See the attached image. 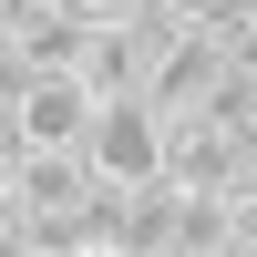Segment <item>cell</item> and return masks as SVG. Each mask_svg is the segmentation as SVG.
Listing matches in <instances>:
<instances>
[{
	"mask_svg": "<svg viewBox=\"0 0 257 257\" xmlns=\"http://www.w3.org/2000/svg\"><path fill=\"white\" fill-rule=\"evenodd\" d=\"M165 155H175V123H165L144 93L103 103V123H93V175L103 185H165Z\"/></svg>",
	"mask_w": 257,
	"mask_h": 257,
	"instance_id": "obj_1",
	"label": "cell"
},
{
	"mask_svg": "<svg viewBox=\"0 0 257 257\" xmlns=\"http://www.w3.org/2000/svg\"><path fill=\"white\" fill-rule=\"evenodd\" d=\"M237 72V52H226V31H165L155 41V82H144V103H155L165 123H196L206 93Z\"/></svg>",
	"mask_w": 257,
	"mask_h": 257,
	"instance_id": "obj_2",
	"label": "cell"
},
{
	"mask_svg": "<svg viewBox=\"0 0 257 257\" xmlns=\"http://www.w3.org/2000/svg\"><path fill=\"white\" fill-rule=\"evenodd\" d=\"M247 165H257V144L216 134V123H175V155H165V175H175L185 196H237V185H247Z\"/></svg>",
	"mask_w": 257,
	"mask_h": 257,
	"instance_id": "obj_3",
	"label": "cell"
},
{
	"mask_svg": "<svg viewBox=\"0 0 257 257\" xmlns=\"http://www.w3.org/2000/svg\"><path fill=\"white\" fill-rule=\"evenodd\" d=\"M155 41H165V21H155V11H144V21H113V31H93V52H82V82H93L103 103L144 93V82H155Z\"/></svg>",
	"mask_w": 257,
	"mask_h": 257,
	"instance_id": "obj_4",
	"label": "cell"
},
{
	"mask_svg": "<svg viewBox=\"0 0 257 257\" xmlns=\"http://www.w3.org/2000/svg\"><path fill=\"white\" fill-rule=\"evenodd\" d=\"M175 226H185V185L165 175V185H134V196H123L113 247H123V257H155V247H175Z\"/></svg>",
	"mask_w": 257,
	"mask_h": 257,
	"instance_id": "obj_5",
	"label": "cell"
},
{
	"mask_svg": "<svg viewBox=\"0 0 257 257\" xmlns=\"http://www.w3.org/2000/svg\"><path fill=\"white\" fill-rule=\"evenodd\" d=\"M196 123H216V134H237V144H257V72L237 62V72L216 82V93H206V113Z\"/></svg>",
	"mask_w": 257,
	"mask_h": 257,
	"instance_id": "obj_6",
	"label": "cell"
},
{
	"mask_svg": "<svg viewBox=\"0 0 257 257\" xmlns=\"http://www.w3.org/2000/svg\"><path fill=\"white\" fill-rule=\"evenodd\" d=\"M62 21H82V31H113V21H144V0H62Z\"/></svg>",
	"mask_w": 257,
	"mask_h": 257,
	"instance_id": "obj_7",
	"label": "cell"
},
{
	"mask_svg": "<svg viewBox=\"0 0 257 257\" xmlns=\"http://www.w3.org/2000/svg\"><path fill=\"white\" fill-rule=\"evenodd\" d=\"M155 257H196V247H155Z\"/></svg>",
	"mask_w": 257,
	"mask_h": 257,
	"instance_id": "obj_8",
	"label": "cell"
},
{
	"mask_svg": "<svg viewBox=\"0 0 257 257\" xmlns=\"http://www.w3.org/2000/svg\"><path fill=\"white\" fill-rule=\"evenodd\" d=\"M216 257H257V247H216Z\"/></svg>",
	"mask_w": 257,
	"mask_h": 257,
	"instance_id": "obj_9",
	"label": "cell"
}]
</instances>
